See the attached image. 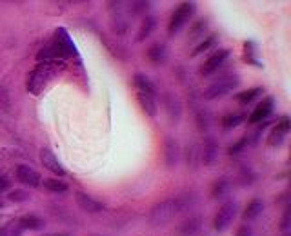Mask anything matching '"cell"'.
Here are the masks:
<instances>
[{
    "instance_id": "obj_2",
    "label": "cell",
    "mask_w": 291,
    "mask_h": 236,
    "mask_svg": "<svg viewBox=\"0 0 291 236\" xmlns=\"http://www.w3.org/2000/svg\"><path fill=\"white\" fill-rule=\"evenodd\" d=\"M195 204V196L193 194H186V196H177V198H168V200L156 204L151 209L149 214V222L153 225H164L170 220H173L177 214L184 213L186 209Z\"/></svg>"
},
{
    "instance_id": "obj_22",
    "label": "cell",
    "mask_w": 291,
    "mask_h": 236,
    "mask_svg": "<svg viewBox=\"0 0 291 236\" xmlns=\"http://www.w3.org/2000/svg\"><path fill=\"white\" fill-rule=\"evenodd\" d=\"M231 189V184H230V180L226 178H220L217 180L213 184V189H211V194H213V198H217V200H222V198H226L228 196V192H230Z\"/></svg>"
},
{
    "instance_id": "obj_10",
    "label": "cell",
    "mask_w": 291,
    "mask_h": 236,
    "mask_svg": "<svg viewBox=\"0 0 291 236\" xmlns=\"http://www.w3.org/2000/svg\"><path fill=\"white\" fill-rule=\"evenodd\" d=\"M273 107H275V100L271 98V96H268V98H264V100L261 102V104L256 105L255 111H253L251 114H249V124H258V122H264L266 118L270 116L271 113H273Z\"/></svg>"
},
{
    "instance_id": "obj_16",
    "label": "cell",
    "mask_w": 291,
    "mask_h": 236,
    "mask_svg": "<svg viewBox=\"0 0 291 236\" xmlns=\"http://www.w3.org/2000/svg\"><path fill=\"white\" fill-rule=\"evenodd\" d=\"M202 227V220L200 216H189L187 220H184L180 225H178V234L180 236H197Z\"/></svg>"
},
{
    "instance_id": "obj_28",
    "label": "cell",
    "mask_w": 291,
    "mask_h": 236,
    "mask_svg": "<svg viewBox=\"0 0 291 236\" xmlns=\"http://www.w3.org/2000/svg\"><path fill=\"white\" fill-rule=\"evenodd\" d=\"M246 144H248V138H242V140H239L237 144L230 145V149H228V153L230 154H239L240 151H242L244 147H246Z\"/></svg>"
},
{
    "instance_id": "obj_31",
    "label": "cell",
    "mask_w": 291,
    "mask_h": 236,
    "mask_svg": "<svg viewBox=\"0 0 291 236\" xmlns=\"http://www.w3.org/2000/svg\"><path fill=\"white\" fill-rule=\"evenodd\" d=\"M237 236H253V231L249 225H242V227L237 231Z\"/></svg>"
},
{
    "instance_id": "obj_9",
    "label": "cell",
    "mask_w": 291,
    "mask_h": 236,
    "mask_svg": "<svg viewBox=\"0 0 291 236\" xmlns=\"http://www.w3.org/2000/svg\"><path fill=\"white\" fill-rule=\"evenodd\" d=\"M40 162H42V166L46 167L48 171H51L53 175H57V176H66V169L62 167V164L58 162V158L53 154L51 149L48 147H44L42 151H40Z\"/></svg>"
},
{
    "instance_id": "obj_34",
    "label": "cell",
    "mask_w": 291,
    "mask_h": 236,
    "mask_svg": "<svg viewBox=\"0 0 291 236\" xmlns=\"http://www.w3.org/2000/svg\"><path fill=\"white\" fill-rule=\"evenodd\" d=\"M0 236H13V234H11V227L0 229Z\"/></svg>"
},
{
    "instance_id": "obj_27",
    "label": "cell",
    "mask_w": 291,
    "mask_h": 236,
    "mask_svg": "<svg viewBox=\"0 0 291 236\" xmlns=\"http://www.w3.org/2000/svg\"><path fill=\"white\" fill-rule=\"evenodd\" d=\"M148 2H131L130 4V13H133V15H139V13H142V11H146L148 9Z\"/></svg>"
},
{
    "instance_id": "obj_24",
    "label": "cell",
    "mask_w": 291,
    "mask_h": 236,
    "mask_svg": "<svg viewBox=\"0 0 291 236\" xmlns=\"http://www.w3.org/2000/svg\"><path fill=\"white\" fill-rule=\"evenodd\" d=\"M44 187L48 189L51 192H66L68 191V185L58 178H49V180H44Z\"/></svg>"
},
{
    "instance_id": "obj_11",
    "label": "cell",
    "mask_w": 291,
    "mask_h": 236,
    "mask_svg": "<svg viewBox=\"0 0 291 236\" xmlns=\"http://www.w3.org/2000/svg\"><path fill=\"white\" fill-rule=\"evenodd\" d=\"M75 200H77L78 207L82 211H86V213H100V211L104 209L102 202H99L96 198H93L91 194H87V192L77 191L75 192Z\"/></svg>"
},
{
    "instance_id": "obj_26",
    "label": "cell",
    "mask_w": 291,
    "mask_h": 236,
    "mask_svg": "<svg viewBox=\"0 0 291 236\" xmlns=\"http://www.w3.org/2000/svg\"><path fill=\"white\" fill-rule=\"evenodd\" d=\"M215 44V38H206L204 42H202V44H199L195 48V51L191 53L193 57H197V55H200V53H204V51H208L209 48H211V46Z\"/></svg>"
},
{
    "instance_id": "obj_32",
    "label": "cell",
    "mask_w": 291,
    "mask_h": 236,
    "mask_svg": "<svg viewBox=\"0 0 291 236\" xmlns=\"http://www.w3.org/2000/svg\"><path fill=\"white\" fill-rule=\"evenodd\" d=\"M289 214H291V211H289V207H287L286 209V213H284V218H282V225H280V227L284 229V231H286L287 227H289Z\"/></svg>"
},
{
    "instance_id": "obj_20",
    "label": "cell",
    "mask_w": 291,
    "mask_h": 236,
    "mask_svg": "<svg viewBox=\"0 0 291 236\" xmlns=\"http://www.w3.org/2000/svg\"><path fill=\"white\" fill-rule=\"evenodd\" d=\"M156 22L153 17H144V20L140 22V27H139V33H137V40L139 42H142V40H146L149 35L153 33V29H155Z\"/></svg>"
},
{
    "instance_id": "obj_17",
    "label": "cell",
    "mask_w": 291,
    "mask_h": 236,
    "mask_svg": "<svg viewBox=\"0 0 291 236\" xmlns=\"http://www.w3.org/2000/svg\"><path fill=\"white\" fill-rule=\"evenodd\" d=\"M55 42H58V46L64 49L68 57L77 55V48H75L73 40L70 38V35H68V31H66L64 27H58L57 29V33H55Z\"/></svg>"
},
{
    "instance_id": "obj_4",
    "label": "cell",
    "mask_w": 291,
    "mask_h": 236,
    "mask_svg": "<svg viewBox=\"0 0 291 236\" xmlns=\"http://www.w3.org/2000/svg\"><path fill=\"white\" fill-rule=\"evenodd\" d=\"M193 13H195V4H193V2H184V4L178 6V8L175 9L171 20H170V26H168V33H170V36L177 35L178 31L186 26L187 20L193 17Z\"/></svg>"
},
{
    "instance_id": "obj_30",
    "label": "cell",
    "mask_w": 291,
    "mask_h": 236,
    "mask_svg": "<svg viewBox=\"0 0 291 236\" xmlns=\"http://www.w3.org/2000/svg\"><path fill=\"white\" fill-rule=\"evenodd\" d=\"M27 192L26 191H13L11 194H9V200L13 202H22V200H27Z\"/></svg>"
},
{
    "instance_id": "obj_21",
    "label": "cell",
    "mask_w": 291,
    "mask_h": 236,
    "mask_svg": "<svg viewBox=\"0 0 291 236\" xmlns=\"http://www.w3.org/2000/svg\"><path fill=\"white\" fill-rule=\"evenodd\" d=\"M148 58L155 64V66H160L166 60V48L164 44H153L148 49Z\"/></svg>"
},
{
    "instance_id": "obj_33",
    "label": "cell",
    "mask_w": 291,
    "mask_h": 236,
    "mask_svg": "<svg viewBox=\"0 0 291 236\" xmlns=\"http://www.w3.org/2000/svg\"><path fill=\"white\" fill-rule=\"evenodd\" d=\"M8 187H9V180L6 178V176H2V178H0V192H4Z\"/></svg>"
},
{
    "instance_id": "obj_5",
    "label": "cell",
    "mask_w": 291,
    "mask_h": 236,
    "mask_svg": "<svg viewBox=\"0 0 291 236\" xmlns=\"http://www.w3.org/2000/svg\"><path fill=\"white\" fill-rule=\"evenodd\" d=\"M240 84L239 76H226V78H220L218 82L211 84L208 89L204 91V98L206 100H217L222 96L230 95L233 89H237V86Z\"/></svg>"
},
{
    "instance_id": "obj_12",
    "label": "cell",
    "mask_w": 291,
    "mask_h": 236,
    "mask_svg": "<svg viewBox=\"0 0 291 236\" xmlns=\"http://www.w3.org/2000/svg\"><path fill=\"white\" fill-rule=\"evenodd\" d=\"M17 178L18 182H22V184L29 185V187H37V185H40V182H42V178H40V175L37 173L33 167L26 166V164H20V166L17 167Z\"/></svg>"
},
{
    "instance_id": "obj_35",
    "label": "cell",
    "mask_w": 291,
    "mask_h": 236,
    "mask_svg": "<svg viewBox=\"0 0 291 236\" xmlns=\"http://www.w3.org/2000/svg\"><path fill=\"white\" fill-rule=\"evenodd\" d=\"M53 236H68V234H53Z\"/></svg>"
},
{
    "instance_id": "obj_36",
    "label": "cell",
    "mask_w": 291,
    "mask_h": 236,
    "mask_svg": "<svg viewBox=\"0 0 291 236\" xmlns=\"http://www.w3.org/2000/svg\"><path fill=\"white\" fill-rule=\"evenodd\" d=\"M0 207H2V204H0Z\"/></svg>"
},
{
    "instance_id": "obj_6",
    "label": "cell",
    "mask_w": 291,
    "mask_h": 236,
    "mask_svg": "<svg viewBox=\"0 0 291 236\" xmlns=\"http://www.w3.org/2000/svg\"><path fill=\"white\" fill-rule=\"evenodd\" d=\"M235 214H237V204H235V202H226V204L218 209V213L215 214V220H213L215 231L218 232L226 231V229L230 227V223L233 222Z\"/></svg>"
},
{
    "instance_id": "obj_23",
    "label": "cell",
    "mask_w": 291,
    "mask_h": 236,
    "mask_svg": "<svg viewBox=\"0 0 291 236\" xmlns=\"http://www.w3.org/2000/svg\"><path fill=\"white\" fill-rule=\"evenodd\" d=\"M261 93H262V88H251V89H248V91L237 93L235 98H237V102H239L240 105H248V104H251Z\"/></svg>"
},
{
    "instance_id": "obj_13",
    "label": "cell",
    "mask_w": 291,
    "mask_h": 236,
    "mask_svg": "<svg viewBox=\"0 0 291 236\" xmlns=\"http://www.w3.org/2000/svg\"><path fill=\"white\" fill-rule=\"evenodd\" d=\"M178 156H180V147H178L177 140L171 138V136H166L164 140V160H166V166L173 169L178 162Z\"/></svg>"
},
{
    "instance_id": "obj_7",
    "label": "cell",
    "mask_w": 291,
    "mask_h": 236,
    "mask_svg": "<svg viewBox=\"0 0 291 236\" xmlns=\"http://www.w3.org/2000/svg\"><path fill=\"white\" fill-rule=\"evenodd\" d=\"M289 129H291V120L287 116H282L280 118V122H277V127L270 133L268 145H270V147H278V145H282L284 140H286L287 133H289Z\"/></svg>"
},
{
    "instance_id": "obj_25",
    "label": "cell",
    "mask_w": 291,
    "mask_h": 236,
    "mask_svg": "<svg viewBox=\"0 0 291 236\" xmlns=\"http://www.w3.org/2000/svg\"><path fill=\"white\" fill-rule=\"evenodd\" d=\"M244 114H228V116L222 118V127L224 129H233V127L240 126L244 122Z\"/></svg>"
},
{
    "instance_id": "obj_18",
    "label": "cell",
    "mask_w": 291,
    "mask_h": 236,
    "mask_svg": "<svg viewBox=\"0 0 291 236\" xmlns=\"http://www.w3.org/2000/svg\"><path fill=\"white\" fill-rule=\"evenodd\" d=\"M18 225H20L22 229H29V231H40V229H44V220L39 218V216H35V214H27V216H22L20 220H18Z\"/></svg>"
},
{
    "instance_id": "obj_3",
    "label": "cell",
    "mask_w": 291,
    "mask_h": 236,
    "mask_svg": "<svg viewBox=\"0 0 291 236\" xmlns=\"http://www.w3.org/2000/svg\"><path fill=\"white\" fill-rule=\"evenodd\" d=\"M133 86L137 91V100H139L140 107L144 109V113L149 116H156L158 113V105H156V89L151 84V80L144 74H135L133 76Z\"/></svg>"
},
{
    "instance_id": "obj_29",
    "label": "cell",
    "mask_w": 291,
    "mask_h": 236,
    "mask_svg": "<svg viewBox=\"0 0 291 236\" xmlns=\"http://www.w3.org/2000/svg\"><path fill=\"white\" fill-rule=\"evenodd\" d=\"M0 109L2 111L9 109V95L4 88H0Z\"/></svg>"
},
{
    "instance_id": "obj_1",
    "label": "cell",
    "mask_w": 291,
    "mask_h": 236,
    "mask_svg": "<svg viewBox=\"0 0 291 236\" xmlns=\"http://www.w3.org/2000/svg\"><path fill=\"white\" fill-rule=\"evenodd\" d=\"M64 69H66L64 60L39 62V64L33 67V71L27 74V84H26L27 91H29L31 95L39 96Z\"/></svg>"
},
{
    "instance_id": "obj_19",
    "label": "cell",
    "mask_w": 291,
    "mask_h": 236,
    "mask_svg": "<svg viewBox=\"0 0 291 236\" xmlns=\"http://www.w3.org/2000/svg\"><path fill=\"white\" fill-rule=\"evenodd\" d=\"M262 211H264V204H262L258 198H255V200L249 202L248 207H246V211H244V220H246V222H251V220H255V218L261 216Z\"/></svg>"
},
{
    "instance_id": "obj_15",
    "label": "cell",
    "mask_w": 291,
    "mask_h": 236,
    "mask_svg": "<svg viewBox=\"0 0 291 236\" xmlns=\"http://www.w3.org/2000/svg\"><path fill=\"white\" fill-rule=\"evenodd\" d=\"M202 160L206 166H215L218 160V144L213 136H206L204 142V151H202Z\"/></svg>"
},
{
    "instance_id": "obj_8",
    "label": "cell",
    "mask_w": 291,
    "mask_h": 236,
    "mask_svg": "<svg viewBox=\"0 0 291 236\" xmlns=\"http://www.w3.org/2000/svg\"><path fill=\"white\" fill-rule=\"evenodd\" d=\"M228 57H230V51H228V49H218L215 55H211V57L204 62V66L200 67L199 73L202 74V76H209V74L215 73V71H217L224 62H226Z\"/></svg>"
},
{
    "instance_id": "obj_14",
    "label": "cell",
    "mask_w": 291,
    "mask_h": 236,
    "mask_svg": "<svg viewBox=\"0 0 291 236\" xmlns=\"http://www.w3.org/2000/svg\"><path fill=\"white\" fill-rule=\"evenodd\" d=\"M164 105L166 111H168V116L173 124H177L180 120V114H182V105H180V100L173 93H166L164 95Z\"/></svg>"
}]
</instances>
